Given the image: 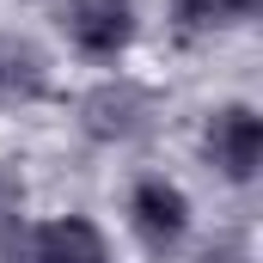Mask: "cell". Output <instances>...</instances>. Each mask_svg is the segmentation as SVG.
<instances>
[{
    "mask_svg": "<svg viewBox=\"0 0 263 263\" xmlns=\"http://www.w3.org/2000/svg\"><path fill=\"white\" fill-rule=\"evenodd\" d=\"M37 263H104V239L92 220H49L37 233Z\"/></svg>",
    "mask_w": 263,
    "mask_h": 263,
    "instance_id": "5",
    "label": "cell"
},
{
    "mask_svg": "<svg viewBox=\"0 0 263 263\" xmlns=\"http://www.w3.org/2000/svg\"><path fill=\"white\" fill-rule=\"evenodd\" d=\"M0 263H37V233L12 214V220H0Z\"/></svg>",
    "mask_w": 263,
    "mask_h": 263,
    "instance_id": "8",
    "label": "cell"
},
{
    "mask_svg": "<svg viewBox=\"0 0 263 263\" xmlns=\"http://www.w3.org/2000/svg\"><path fill=\"white\" fill-rule=\"evenodd\" d=\"M67 31L86 55H117L135 37V6L129 0H67Z\"/></svg>",
    "mask_w": 263,
    "mask_h": 263,
    "instance_id": "4",
    "label": "cell"
},
{
    "mask_svg": "<svg viewBox=\"0 0 263 263\" xmlns=\"http://www.w3.org/2000/svg\"><path fill=\"white\" fill-rule=\"evenodd\" d=\"M208 159H214L233 184H251V178H257V159H263V123H257V110L227 104V110L208 123Z\"/></svg>",
    "mask_w": 263,
    "mask_h": 263,
    "instance_id": "2",
    "label": "cell"
},
{
    "mask_svg": "<svg viewBox=\"0 0 263 263\" xmlns=\"http://www.w3.org/2000/svg\"><path fill=\"white\" fill-rule=\"evenodd\" d=\"M43 86H49V73L31 43H0V92L6 98H37Z\"/></svg>",
    "mask_w": 263,
    "mask_h": 263,
    "instance_id": "6",
    "label": "cell"
},
{
    "mask_svg": "<svg viewBox=\"0 0 263 263\" xmlns=\"http://www.w3.org/2000/svg\"><path fill=\"white\" fill-rule=\"evenodd\" d=\"M80 129L92 141H141L153 129V92H141L135 80H104L80 98Z\"/></svg>",
    "mask_w": 263,
    "mask_h": 263,
    "instance_id": "1",
    "label": "cell"
},
{
    "mask_svg": "<svg viewBox=\"0 0 263 263\" xmlns=\"http://www.w3.org/2000/svg\"><path fill=\"white\" fill-rule=\"evenodd\" d=\"M18 202H25L18 172H12V165H0V220H12V214H18Z\"/></svg>",
    "mask_w": 263,
    "mask_h": 263,
    "instance_id": "9",
    "label": "cell"
},
{
    "mask_svg": "<svg viewBox=\"0 0 263 263\" xmlns=\"http://www.w3.org/2000/svg\"><path fill=\"white\" fill-rule=\"evenodd\" d=\"M178 25L184 31H208V25H233V18H251L257 0H172Z\"/></svg>",
    "mask_w": 263,
    "mask_h": 263,
    "instance_id": "7",
    "label": "cell"
},
{
    "mask_svg": "<svg viewBox=\"0 0 263 263\" xmlns=\"http://www.w3.org/2000/svg\"><path fill=\"white\" fill-rule=\"evenodd\" d=\"M129 214H135V233H141L153 251H172V245L184 239V227H190V202H184L178 184H165V178H141Z\"/></svg>",
    "mask_w": 263,
    "mask_h": 263,
    "instance_id": "3",
    "label": "cell"
}]
</instances>
